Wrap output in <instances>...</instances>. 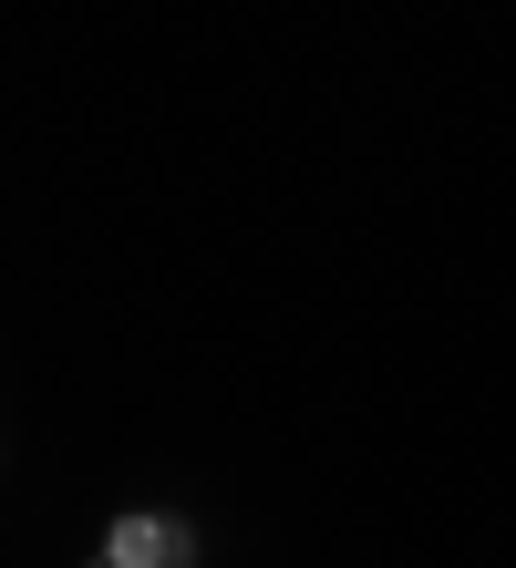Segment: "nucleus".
<instances>
[{
    "instance_id": "obj_1",
    "label": "nucleus",
    "mask_w": 516,
    "mask_h": 568,
    "mask_svg": "<svg viewBox=\"0 0 516 568\" xmlns=\"http://www.w3.org/2000/svg\"><path fill=\"white\" fill-rule=\"evenodd\" d=\"M114 568H186V538L165 517H124L114 527Z\"/></svg>"
}]
</instances>
